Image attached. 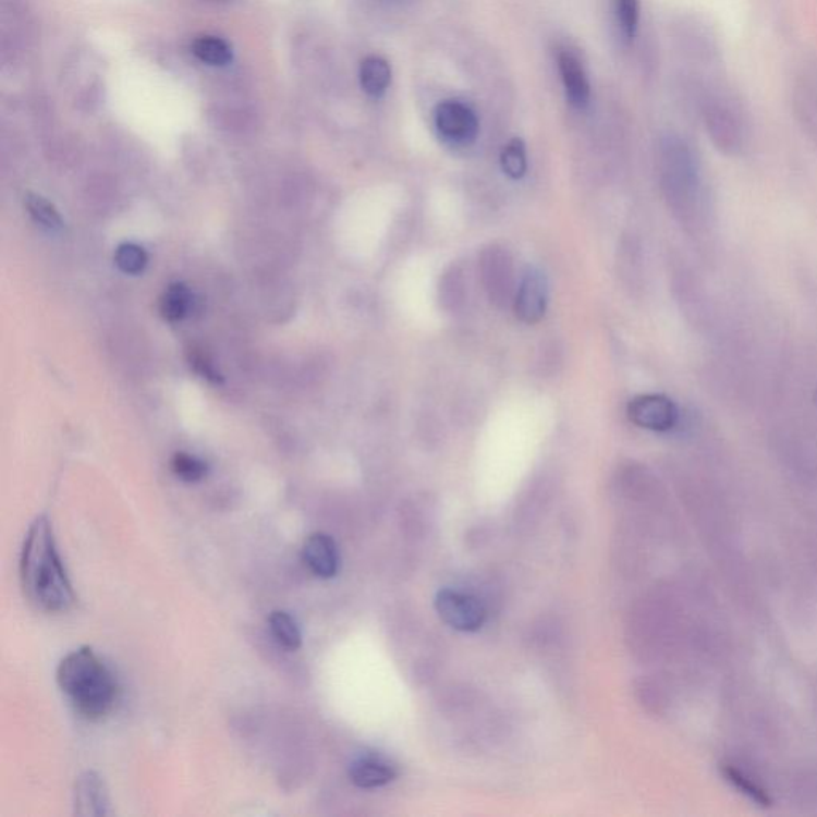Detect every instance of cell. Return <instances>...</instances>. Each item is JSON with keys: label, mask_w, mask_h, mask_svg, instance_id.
Here are the masks:
<instances>
[{"label": "cell", "mask_w": 817, "mask_h": 817, "mask_svg": "<svg viewBox=\"0 0 817 817\" xmlns=\"http://www.w3.org/2000/svg\"><path fill=\"white\" fill-rule=\"evenodd\" d=\"M658 176L662 195L675 218L692 232L712 225V204L702 160L688 141L666 135L658 144Z\"/></svg>", "instance_id": "1"}, {"label": "cell", "mask_w": 817, "mask_h": 817, "mask_svg": "<svg viewBox=\"0 0 817 817\" xmlns=\"http://www.w3.org/2000/svg\"><path fill=\"white\" fill-rule=\"evenodd\" d=\"M20 575L27 600L46 613H64L75 603V594L54 541L48 517L31 525L24 540Z\"/></svg>", "instance_id": "2"}, {"label": "cell", "mask_w": 817, "mask_h": 817, "mask_svg": "<svg viewBox=\"0 0 817 817\" xmlns=\"http://www.w3.org/2000/svg\"><path fill=\"white\" fill-rule=\"evenodd\" d=\"M57 681L84 719L96 722L114 709L119 693L114 675L90 647L69 654L58 666Z\"/></svg>", "instance_id": "3"}, {"label": "cell", "mask_w": 817, "mask_h": 817, "mask_svg": "<svg viewBox=\"0 0 817 817\" xmlns=\"http://www.w3.org/2000/svg\"><path fill=\"white\" fill-rule=\"evenodd\" d=\"M699 112L714 146L725 156H737L749 143V120L741 99L722 82L699 87Z\"/></svg>", "instance_id": "4"}, {"label": "cell", "mask_w": 817, "mask_h": 817, "mask_svg": "<svg viewBox=\"0 0 817 817\" xmlns=\"http://www.w3.org/2000/svg\"><path fill=\"white\" fill-rule=\"evenodd\" d=\"M631 422L644 430L669 432L678 430L682 422L681 407L666 394H641L627 407Z\"/></svg>", "instance_id": "5"}, {"label": "cell", "mask_w": 817, "mask_h": 817, "mask_svg": "<svg viewBox=\"0 0 817 817\" xmlns=\"http://www.w3.org/2000/svg\"><path fill=\"white\" fill-rule=\"evenodd\" d=\"M435 607L446 624L462 633H476L486 623V609L472 594L454 589L439 590Z\"/></svg>", "instance_id": "6"}, {"label": "cell", "mask_w": 817, "mask_h": 817, "mask_svg": "<svg viewBox=\"0 0 817 817\" xmlns=\"http://www.w3.org/2000/svg\"><path fill=\"white\" fill-rule=\"evenodd\" d=\"M435 126L442 139L455 146L473 143L479 132L475 112L459 101H444L436 108Z\"/></svg>", "instance_id": "7"}, {"label": "cell", "mask_w": 817, "mask_h": 817, "mask_svg": "<svg viewBox=\"0 0 817 817\" xmlns=\"http://www.w3.org/2000/svg\"><path fill=\"white\" fill-rule=\"evenodd\" d=\"M484 286L490 301L504 305L513 293V264L510 254L499 246H490L480 257Z\"/></svg>", "instance_id": "8"}, {"label": "cell", "mask_w": 817, "mask_h": 817, "mask_svg": "<svg viewBox=\"0 0 817 817\" xmlns=\"http://www.w3.org/2000/svg\"><path fill=\"white\" fill-rule=\"evenodd\" d=\"M546 305H548V281L540 270L528 269L514 298L517 318L525 325H535L545 317Z\"/></svg>", "instance_id": "9"}, {"label": "cell", "mask_w": 817, "mask_h": 817, "mask_svg": "<svg viewBox=\"0 0 817 817\" xmlns=\"http://www.w3.org/2000/svg\"><path fill=\"white\" fill-rule=\"evenodd\" d=\"M304 561L319 578H334L341 565L338 545L331 535L315 532L304 545Z\"/></svg>", "instance_id": "10"}, {"label": "cell", "mask_w": 817, "mask_h": 817, "mask_svg": "<svg viewBox=\"0 0 817 817\" xmlns=\"http://www.w3.org/2000/svg\"><path fill=\"white\" fill-rule=\"evenodd\" d=\"M75 813L81 816L109 815V795L105 781L96 772L88 771L75 782Z\"/></svg>", "instance_id": "11"}, {"label": "cell", "mask_w": 817, "mask_h": 817, "mask_svg": "<svg viewBox=\"0 0 817 817\" xmlns=\"http://www.w3.org/2000/svg\"><path fill=\"white\" fill-rule=\"evenodd\" d=\"M558 63L570 105L576 109L586 108L590 95L589 82L578 58L570 51H561Z\"/></svg>", "instance_id": "12"}, {"label": "cell", "mask_w": 817, "mask_h": 817, "mask_svg": "<svg viewBox=\"0 0 817 817\" xmlns=\"http://www.w3.org/2000/svg\"><path fill=\"white\" fill-rule=\"evenodd\" d=\"M350 781L359 789H379L390 784L397 778V770L383 758L376 755H363L352 761L349 770Z\"/></svg>", "instance_id": "13"}, {"label": "cell", "mask_w": 817, "mask_h": 817, "mask_svg": "<svg viewBox=\"0 0 817 817\" xmlns=\"http://www.w3.org/2000/svg\"><path fill=\"white\" fill-rule=\"evenodd\" d=\"M795 108L803 129L817 139V68L800 75L795 88Z\"/></svg>", "instance_id": "14"}, {"label": "cell", "mask_w": 817, "mask_h": 817, "mask_svg": "<svg viewBox=\"0 0 817 817\" xmlns=\"http://www.w3.org/2000/svg\"><path fill=\"white\" fill-rule=\"evenodd\" d=\"M363 90L374 98H380L390 87L391 68L383 58L367 57L359 69Z\"/></svg>", "instance_id": "15"}, {"label": "cell", "mask_w": 817, "mask_h": 817, "mask_svg": "<svg viewBox=\"0 0 817 817\" xmlns=\"http://www.w3.org/2000/svg\"><path fill=\"white\" fill-rule=\"evenodd\" d=\"M191 307L192 293L185 284H171L161 295L160 312L168 321H181V319L187 317Z\"/></svg>", "instance_id": "16"}, {"label": "cell", "mask_w": 817, "mask_h": 817, "mask_svg": "<svg viewBox=\"0 0 817 817\" xmlns=\"http://www.w3.org/2000/svg\"><path fill=\"white\" fill-rule=\"evenodd\" d=\"M195 57L209 66H225L232 61V48L215 36H202L192 46Z\"/></svg>", "instance_id": "17"}, {"label": "cell", "mask_w": 817, "mask_h": 817, "mask_svg": "<svg viewBox=\"0 0 817 817\" xmlns=\"http://www.w3.org/2000/svg\"><path fill=\"white\" fill-rule=\"evenodd\" d=\"M269 627L278 644L283 645L288 650L295 651L301 648V630H298L297 623L290 613L277 610V612L270 614Z\"/></svg>", "instance_id": "18"}, {"label": "cell", "mask_w": 817, "mask_h": 817, "mask_svg": "<svg viewBox=\"0 0 817 817\" xmlns=\"http://www.w3.org/2000/svg\"><path fill=\"white\" fill-rule=\"evenodd\" d=\"M26 206L27 211H29L34 221L40 228L48 230V232H60L63 229L61 216L58 215L57 208L50 202H47L46 198L29 194L26 198Z\"/></svg>", "instance_id": "19"}, {"label": "cell", "mask_w": 817, "mask_h": 817, "mask_svg": "<svg viewBox=\"0 0 817 817\" xmlns=\"http://www.w3.org/2000/svg\"><path fill=\"white\" fill-rule=\"evenodd\" d=\"M171 470H173L174 475L185 480V483H198V480L204 479L206 476L208 466L198 456L178 452L173 456V460H171Z\"/></svg>", "instance_id": "20"}, {"label": "cell", "mask_w": 817, "mask_h": 817, "mask_svg": "<svg viewBox=\"0 0 817 817\" xmlns=\"http://www.w3.org/2000/svg\"><path fill=\"white\" fill-rule=\"evenodd\" d=\"M115 264L123 273H141L147 266L146 251L135 243H123L115 251Z\"/></svg>", "instance_id": "21"}, {"label": "cell", "mask_w": 817, "mask_h": 817, "mask_svg": "<svg viewBox=\"0 0 817 817\" xmlns=\"http://www.w3.org/2000/svg\"><path fill=\"white\" fill-rule=\"evenodd\" d=\"M501 167L504 173L513 180H520L527 170V157H525V147L523 141L513 139L501 154Z\"/></svg>", "instance_id": "22"}, {"label": "cell", "mask_w": 817, "mask_h": 817, "mask_svg": "<svg viewBox=\"0 0 817 817\" xmlns=\"http://www.w3.org/2000/svg\"><path fill=\"white\" fill-rule=\"evenodd\" d=\"M618 24L626 39H634L638 26V0H613Z\"/></svg>", "instance_id": "23"}, {"label": "cell", "mask_w": 817, "mask_h": 817, "mask_svg": "<svg viewBox=\"0 0 817 817\" xmlns=\"http://www.w3.org/2000/svg\"><path fill=\"white\" fill-rule=\"evenodd\" d=\"M723 771H725L727 779H730L741 792L749 795L754 802L760 803V805H770V798H768L767 792H764V789H761L760 785L755 784V782L752 781L751 778H747L743 771L736 770V768L731 767V765L723 767Z\"/></svg>", "instance_id": "24"}, {"label": "cell", "mask_w": 817, "mask_h": 817, "mask_svg": "<svg viewBox=\"0 0 817 817\" xmlns=\"http://www.w3.org/2000/svg\"><path fill=\"white\" fill-rule=\"evenodd\" d=\"M816 401H817V397H816ZM816 404H817V403H816Z\"/></svg>", "instance_id": "25"}]
</instances>
